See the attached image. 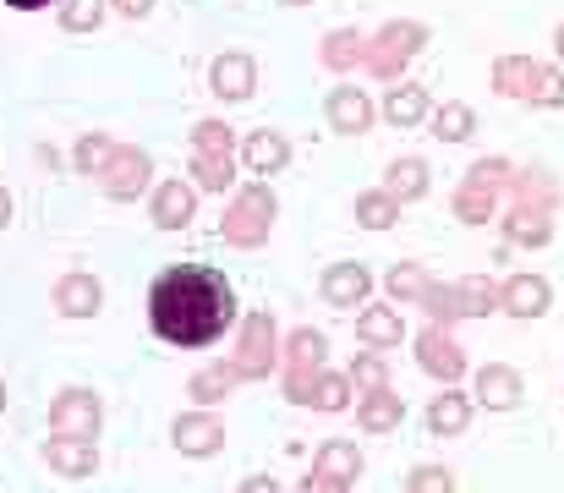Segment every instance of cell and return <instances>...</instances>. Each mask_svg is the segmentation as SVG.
<instances>
[{"instance_id":"603a6c76","label":"cell","mask_w":564,"mask_h":493,"mask_svg":"<svg viewBox=\"0 0 564 493\" xmlns=\"http://www.w3.org/2000/svg\"><path fill=\"white\" fill-rule=\"evenodd\" d=\"M416 39H422L416 28H389V33L378 39V50H373V72L389 77V72H394V61H405V55L416 50Z\"/></svg>"},{"instance_id":"9a60e30c","label":"cell","mask_w":564,"mask_h":493,"mask_svg":"<svg viewBox=\"0 0 564 493\" xmlns=\"http://www.w3.org/2000/svg\"><path fill=\"white\" fill-rule=\"evenodd\" d=\"M324 351H329V340L318 329H296L285 340V367L291 373H324Z\"/></svg>"},{"instance_id":"4dcf8cb0","label":"cell","mask_w":564,"mask_h":493,"mask_svg":"<svg viewBox=\"0 0 564 493\" xmlns=\"http://www.w3.org/2000/svg\"><path fill=\"white\" fill-rule=\"evenodd\" d=\"M389 291H394V302H422L427 297V275L416 264H400V269H389Z\"/></svg>"},{"instance_id":"ab89813d","label":"cell","mask_w":564,"mask_h":493,"mask_svg":"<svg viewBox=\"0 0 564 493\" xmlns=\"http://www.w3.org/2000/svg\"><path fill=\"white\" fill-rule=\"evenodd\" d=\"M116 6H121L127 17H149V11H154V0H116Z\"/></svg>"},{"instance_id":"d6a6232c","label":"cell","mask_w":564,"mask_h":493,"mask_svg":"<svg viewBox=\"0 0 564 493\" xmlns=\"http://www.w3.org/2000/svg\"><path fill=\"white\" fill-rule=\"evenodd\" d=\"M455 297H460V313H488L494 302H505L488 280H460V286H455Z\"/></svg>"},{"instance_id":"f6af8a7d","label":"cell","mask_w":564,"mask_h":493,"mask_svg":"<svg viewBox=\"0 0 564 493\" xmlns=\"http://www.w3.org/2000/svg\"><path fill=\"white\" fill-rule=\"evenodd\" d=\"M560 50H564V33H560Z\"/></svg>"},{"instance_id":"f1b7e54d","label":"cell","mask_w":564,"mask_h":493,"mask_svg":"<svg viewBox=\"0 0 564 493\" xmlns=\"http://www.w3.org/2000/svg\"><path fill=\"white\" fill-rule=\"evenodd\" d=\"M351 384H357V395H378V389H389V367H383V356H357L351 362Z\"/></svg>"},{"instance_id":"1f68e13d","label":"cell","mask_w":564,"mask_h":493,"mask_svg":"<svg viewBox=\"0 0 564 493\" xmlns=\"http://www.w3.org/2000/svg\"><path fill=\"white\" fill-rule=\"evenodd\" d=\"M357 219H362L368 231L394 225V192H368V197H357Z\"/></svg>"},{"instance_id":"7402d4cb","label":"cell","mask_w":564,"mask_h":493,"mask_svg":"<svg viewBox=\"0 0 564 493\" xmlns=\"http://www.w3.org/2000/svg\"><path fill=\"white\" fill-rule=\"evenodd\" d=\"M318 472H329V478H340V483H357V472H362V456H357V444H346V439H329V444L318 450Z\"/></svg>"},{"instance_id":"52a82bcc","label":"cell","mask_w":564,"mask_h":493,"mask_svg":"<svg viewBox=\"0 0 564 493\" xmlns=\"http://www.w3.org/2000/svg\"><path fill=\"white\" fill-rule=\"evenodd\" d=\"M171 439H176L182 456H197V461H203V456H219L225 428H219V417H208V411H187V417H176Z\"/></svg>"},{"instance_id":"cb8c5ba5","label":"cell","mask_w":564,"mask_h":493,"mask_svg":"<svg viewBox=\"0 0 564 493\" xmlns=\"http://www.w3.org/2000/svg\"><path fill=\"white\" fill-rule=\"evenodd\" d=\"M351 373H318V384H313V406L318 411H346L351 406Z\"/></svg>"},{"instance_id":"ba28073f","label":"cell","mask_w":564,"mask_h":493,"mask_svg":"<svg viewBox=\"0 0 564 493\" xmlns=\"http://www.w3.org/2000/svg\"><path fill=\"white\" fill-rule=\"evenodd\" d=\"M197 214V186L187 181H160L154 186V225L160 231H187Z\"/></svg>"},{"instance_id":"7c38bea8","label":"cell","mask_w":564,"mask_h":493,"mask_svg":"<svg viewBox=\"0 0 564 493\" xmlns=\"http://www.w3.org/2000/svg\"><path fill=\"white\" fill-rule=\"evenodd\" d=\"M55 308H61L66 319H94V313L105 308V286H99L94 275H66V280L55 286Z\"/></svg>"},{"instance_id":"d6986e66","label":"cell","mask_w":564,"mask_h":493,"mask_svg":"<svg viewBox=\"0 0 564 493\" xmlns=\"http://www.w3.org/2000/svg\"><path fill=\"white\" fill-rule=\"evenodd\" d=\"M505 308H510L516 319H538V313H549V286H543L538 275H521V280L505 286Z\"/></svg>"},{"instance_id":"5b68a950","label":"cell","mask_w":564,"mask_h":493,"mask_svg":"<svg viewBox=\"0 0 564 493\" xmlns=\"http://www.w3.org/2000/svg\"><path fill=\"white\" fill-rule=\"evenodd\" d=\"M105 422V406L94 389H61L55 406H50V428L55 433H77V439H94Z\"/></svg>"},{"instance_id":"60d3db41","label":"cell","mask_w":564,"mask_h":493,"mask_svg":"<svg viewBox=\"0 0 564 493\" xmlns=\"http://www.w3.org/2000/svg\"><path fill=\"white\" fill-rule=\"evenodd\" d=\"M6 6H11V11H44L50 0H6Z\"/></svg>"},{"instance_id":"b9f144b4","label":"cell","mask_w":564,"mask_h":493,"mask_svg":"<svg viewBox=\"0 0 564 493\" xmlns=\"http://www.w3.org/2000/svg\"><path fill=\"white\" fill-rule=\"evenodd\" d=\"M6 219H11V192L0 186V225H6Z\"/></svg>"},{"instance_id":"8d00e7d4","label":"cell","mask_w":564,"mask_h":493,"mask_svg":"<svg viewBox=\"0 0 564 493\" xmlns=\"http://www.w3.org/2000/svg\"><path fill=\"white\" fill-rule=\"evenodd\" d=\"M405 493H455V483H449V472H438V467H416Z\"/></svg>"},{"instance_id":"f546056e","label":"cell","mask_w":564,"mask_h":493,"mask_svg":"<svg viewBox=\"0 0 564 493\" xmlns=\"http://www.w3.org/2000/svg\"><path fill=\"white\" fill-rule=\"evenodd\" d=\"M230 127L225 121H197L192 127V154H230Z\"/></svg>"},{"instance_id":"7bdbcfd3","label":"cell","mask_w":564,"mask_h":493,"mask_svg":"<svg viewBox=\"0 0 564 493\" xmlns=\"http://www.w3.org/2000/svg\"><path fill=\"white\" fill-rule=\"evenodd\" d=\"M0 411H6V384H0Z\"/></svg>"},{"instance_id":"d4e9b609","label":"cell","mask_w":564,"mask_h":493,"mask_svg":"<svg viewBox=\"0 0 564 493\" xmlns=\"http://www.w3.org/2000/svg\"><path fill=\"white\" fill-rule=\"evenodd\" d=\"M110 154H116V143H110L105 132H83L77 149H72V164H77L83 175H99V170L110 164Z\"/></svg>"},{"instance_id":"277c9868","label":"cell","mask_w":564,"mask_h":493,"mask_svg":"<svg viewBox=\"0 0 564 493\" xmlns=\"http://www.w3.org/2000/svg\"><path fill=\"white\" fill-rule=\"evenodd\" d=\"M149 175H154V160H149L143 149H127V143H116L110 164L99 170V186H105V197H116V203H132V197L149 186Z\"/></svg>"},{"instance_id":"f35d334b","label":"cell","mask_w":564,"mask_h":493,"mask_svg":"<svg viewBox=\"0 0 564 493\" xmlns=\"http://www.w3.org/2000/svg\"><path fill=\"white\" fill-rule=\"evenodd\" d=\"M241 493H280V483H274V478H247Z\"/></svg>"},{"instance_id":"2e32d148","label":"cell","mask_w":564,"mask_h":493,"mask_svg":"<svg viewBox=\"0 0 564 493\" xmlns=\"http://www.w3.org/2000/svg\"><path fill=\"white\" fill-rule=\"evenodd\" d=\"M236 384H241V373H236L230 362H214V367L192 373L187 389H192V400H197V406H219V400H225V395H230Z\"/></svg>"},{"instance_id":"9c48e42d","label":"cell","mask_w":564,"mask_h":493,"mask_svg":"<svg viewBox=\"0 0 564 493\" xmlns=\"http://www.w3.org/2000/svg\"><path fill=\"white\" fill-rule=\"evenodd\" d=\"M208 88H214L219 99H247V94L258 88V66H252V55H241V50L219 55L214 72H208Z\"/></svg>"},{"instance_id":"5bb4252c","label":"cell","mask_w":564,"mask_h":493,"mask_svg":"<svg viewBox=\"0 0 564 493\" xmlns=\"http://www.w3.org/2000/svg\"><path fill=\"white\" fill-rule=\"evenodd\" d=\"M241 160H247L252 175H274V170H285V160H291V143L280 132H252L247 149H241Z\"/></svg>"},{"instance_id":"8fae6325","label":"cell","mask_w":564,"mask_h":493,"mask_svg":"<svg viewBox=\"0 0 564 493\" xmlns=\"http://www.w3.org/2000/svg\"><path fill=\"white\" fill-rule=\"evenodd\" d=\"M416 362H422L433 378H444V384H455V378L466 373V356H460V345H455L444 329H427V334L416 340Z\"/></svg>"},{"instance_id":"4316f807","label":"cell","mask_w":564,"mask_h":493,"mask_svg":"<svg viewBox=\"0 0 564 493\" xmlns=\"http://www.w3.org/2000/svg\"><path fill=\"white\" fill-rule=\"evenodd\" d=\"M383 110H389V121H394V127H416V121H422V110H427V94H422V88H394Z\"/></svg>"},{"instance_id":"44dd1931","label":"cell","mask_w":564,"mask_h":493,"mask_svg":"<svg viewBox=\"0 0 564 493\" xmlns=\"http://www.w3.org/2000/svg\"><path fill=\"white\" fill-rule=\"evenodd\" d=\"M477 395H482V406H494V411H510V406L521 400V378H516L510 367H482V378H477Z\"/></svg>"},{"instance_id":"6da1fadb","label":"cell","mask_w":564,"mask_h":493,"mask_svg":"<svg viewBox=\"0 0 564 493\" xmlns=\"http://www.w3.org/2000/svg\"><path fill=\"white\" fill-rule=\"evenodd\" d=\"M149 324L165 345H214L225 329L236 324V291L219 269H203V264H176L154 280L149 291Z\"/></svg>"},{"instance_id":"e575fe53","label":"cell","mask_w":564,"mask_h":493,"mask_svg":"<svg viewBox=\"0 0 564 493\" xmlns=\"http://www.w3.org/2000/svg\"><path fill=\"white\" fill-rule=\"evenodd\" d=\"M357 55H362V39H357V33H329V39H324V66L340 72V66H351Z\"/></svg>"},{"instance_id":"484cf974","label":"cell","mask_w":564,"mask_h":493,"mask_svg":"<svg viewBox=\"0 0 564 493\" xmlns=\"http://www.w3.org/2000/svg\"><path fill=\"white\" fill-rule=\"evenodd\" d=\"M466 417H471V406H466L460 395H438L433 411H427V428H433V433H460Z\"/></svg>"},{"instance_id":"e0dca14e","label":"cell","mask_w":564,"mask_h":493,"mask_svg":"<svg viewBox=\"0 0 564 493\" xmlns=\"http://www.w3.org/2000/svg\"><path fill=\"white\" fill-rule=\"evenodd\" d=\"M400 417H405V406H400V395H394V389L362 395V406H357V422H362L368 433H389V428H400Z\"/></svg>"},{"instance_id":"7a4b0ae2","label":"cell","mask_w":564,"mask_h":493,"mask_svg":"<svg viewBox=\"0 0 564 493\" xmlns=\"http://www.w3.org/2000/svg\"><path fill=\"white\" fill-rule=\"evenodd\" d=\"M274 214H280L274 192H269L263 181H252V186H241V192L230 197V208H225V219H219V236H225L230 247H263L269 231H274Z\"/></svg>"},{"instance_id":"ac0fdd59","label":"cell","mask_w":564,"mask_h":493,"mask_svg":"<svg viewBox=\"0 0 564 493\" xmlns=\"http://www.w3.org/2000/svg\"><path fill=\"white\" fill-rule=\"evenodd\" d=\"M192 186L197 192H230L236 186V154H192Z\"/></svg>"},{"instance_id":"836d02e7","label":"cell","mask_w":564,"mask_h":493,"mask_svg":"<svg viewBox=\"0 0 564 493\" xmlns=\"http://www.w3.org/2000/svg\"><path fill=\"white\" fill-rule=\"evenodd\" d=\"M422 186H427V170H422L416 160H400L394 170H389V192H394V197H416Z\"/></svg>"},{"instance_id":"83f0119b","label":"cell","mask_w":564,"mask_h":493,"mask_svg":"<svg viewBox=\"0 0 564 493\" xmlns=\"http://www.w3.org/2000/svg\"><path fill=\"white\" fill-rule=\"evenodd\" d=\"M105 22V0H66L61 6V28L66 33H88V28H99Z\"/></svg>"},{"instance_id":"30bf717a","label":"cell","mask_w":564,"mask_h":493,"mask_svg":"<svg viewBox=\"0 0 564 493\" xmlns=\"http://www.w3.org/2000/svg\"><path fill=\"white\" fill-rule=\"evenodd\" d=\"M368 291H373V280H368L362 264H329L324 269V302L329 308H362Z\"/></svg>"},{"instance_id":"8992f818","label":"cell","mask_w":564,"mask_h":493,"mask_svg":"<svg viewBox=\"0 0 564 493\" xmlns=\"http://www.w3.org/2000/svg\"><path fill=\"white\" fill-rule=\"evenodd\" d=\"M44 461L61 472V478H94L99 472V444L94 439H77V433H55L44 444Z\"/></svg>"},{"instance_id":"74e56055","label":"cell","mask_w":564,"mask_h":493,"mask_svg":"<svg viewBox=\"0 0 564 493\" xmlns=\"http://www.w3.org/2000/svg\"><path fill=\"white\" fill-rule=\"evenodd\" d=\"M351 483H340V478H329V472H313L307 483H302V493H346Z\"/></svg>"},{"instance_id":"ffe728a7","label":"cell","mask_w":564,"mask_h":493,"mask_svg":"<svg viewBox=\"0 0 564 493\" xmlns=\"http://www.w3.org/2000/svg\"><path fill=\"white\" fill-rule=\"evenodd\" d=\"M357 334H362L373 351H389V345H400L405 329H400V313H394V308H362V313H357Z\"/></svg>"},{"instance_id":"ee69618b","label":"cell","mask_w":564,"mask_h":493,"mask_svg":"<svg viewBox=\"0 0 564 493\" xmlns=\"http://www.w3.org/2000/svg\"><path fill=\"white\" fill-rule=\"evenodd\" d=\"M285 6H307V0H285Z\"/></svg>"},{"instance_id":"3957f363","label":"cell","mask_w":564,"mask_h":493,"mask_svg":"<svg viewBox=\"0 0 564 493\" xmlns=\"http://www.w3.org/2000/svg\"><path fill=\"white\" fill-rule=\"evenodd\" d=\"M274 351H280V329H274V319H269V313H247V319H241V340H236L230 367H236L241 378H269Z\"/></svg>"},{"instance_id":"4fadbf2b","label":"cell","mask_w":564,"mask_h":493,"mask_svg":"<svg viewBox=\"0 0 564 493\" xmlns=\"http://www.w3.org/2000/svg\"><path fill=\"white\" fill-rule=\"evenodd\" d=\"M368 121H373V105H368L362 88H335L329 94V127L335 132H368Z\"/></svg>"},{"instance_id":"d590c367","label":"cell","mask_w":564,"mask_h":493,"mask_svg":"<svg viewBox=\"0 0 564 493\" xmlns=\"http://www.w3.org/2000/svg\"><path fill=\"white\" fill-rule=\"evenodd\" d=\"M433 127H438V138H449V143H460V138H471V110H460V105H444Z\"/></svg>"}]
</instances>
